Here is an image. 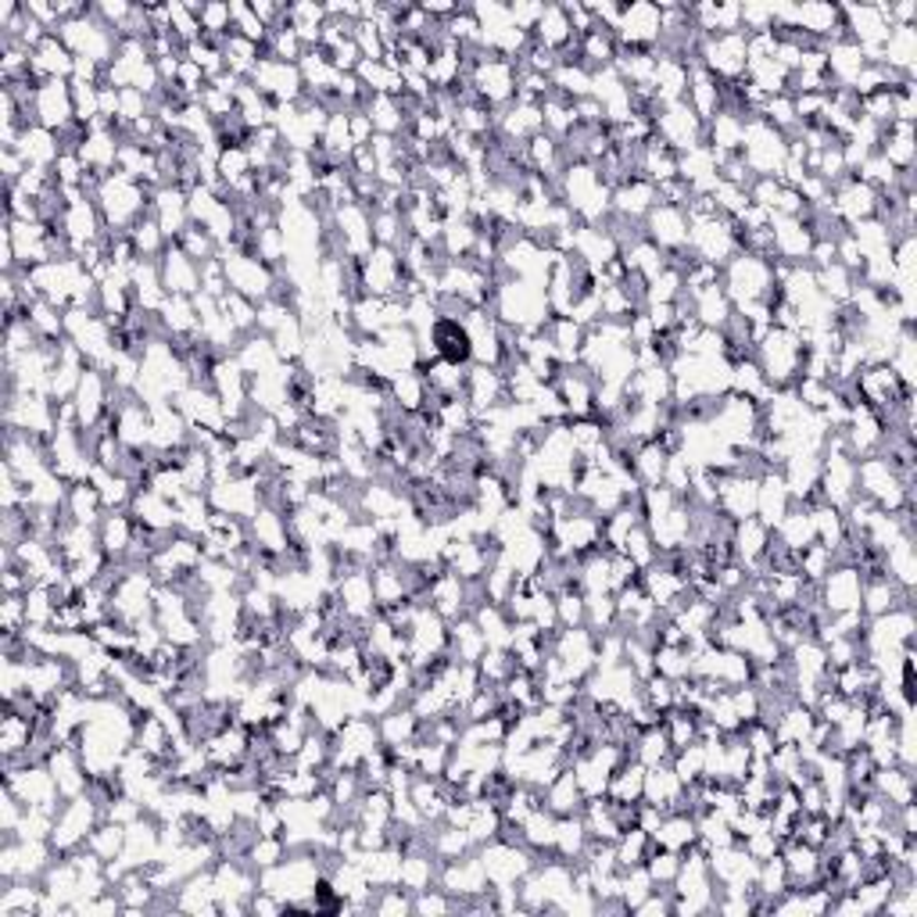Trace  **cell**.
I'll return each instance as SVG.
<instances>
[{
	"label": "cell",
	"instance_id": "1",
	"mask_svg": "<svg viewBox=\"0 0 917 917\" xmlns=\"http://www.w3.org/2000/svg\"><path fill=\"white\" fill-rule=\"evenodd\" d=\"M150 197H155V186L133 180V176H125L119 169L105 176L94 194L100 219H105V230H116V233H130L133 226L147 216Z\"/></svg>",
	"mask_w": 917,
	"mask_h": 917
},
{
	"label": "cell",
	"instance_id": "2",
	"mask_svg": "<svg viewBox=\"0 0 917 917\" xmlns=\"http://www.w3.org/2000/svg\"><path fill=\"white\" fill-rule=\"evenodd\" d=\"M757 366L768 376L771 391H793L803 381V366H807V341H803V334L785 330V326H771L757 341Z\"/></svg>",
	"mask_w": 917,
	"mask_h": 917
},
{
	"label": "cell",
	"instance_id": "3",
	"mask_svg": "<svg viewBox=\"0 0 917 917\" xmlns=\"http://www.w3.org/2000/svg\"><path fill=\"white\" fill-rule=\"evenodd\" d=\"M100 821H105V807H100L91 793L61 799V807L55 813V832H50V846H55L58 857L83 849L86 838H91V832Z\"/></svg>",
	"mask_w": 917,
	"mask_h": 917
},
{
	"label": "cell",
	"instance_id": "4",
	"mask_svg": "<svg viewBox=\"0 0 917 917\" xmlns=\"http://www.w3.org/2000/svg\"><path fill=\"white\" fill-rule=\"evenodd\" d=\"M219 262H222V273H226V283H230V291L251 298L255 305H262V301H269L276 294L280 269H273L269 262H262L258 255H244V251L222 248Z\"/></svg>",
	"mask_w": 917,
	"mask_h": 917
},
{
	"label": "cell",
	"instance_id": "5",
	"mask_svg": "<svg viewBox=\"0 0 917 917\" xmlns=\"http://www.w3.org/2000/svg\"><path fill=\"white\" fill-rule=\"evenodd\" d=\"M749 36L746 33H717V36H702L699 40V65L707 69L713 80L721 83H738L746 80L749 69Z\"/></svg>",
	"mask_w": 917,
	"mask_h": 917
},
{
	"label": "cell",
	"instance_id": "6",
	"mask_svg": "<svg viewBox=\"0 0 917 917\" xmlns=\"http://www.w3.org/2000/svg\"><path fill=\"white\" fill-rule=\"evenodd\" d=\"M4 788L15 793L25 810H55L61 807L58 782L47 763H4Z\"/></svg>",
	"mask_w": 917,
	"mask_h": 917
},
{
	"label": "cell",
	"instance_id": "7",
	"mask_svg": "<svg viewBox=\"0 0 917 917\" xmlns=\"http://www.w3.org/2000/svg\"><path fill=\"white\" fill-rule=\"evenodd\" d=\"M652 133L667 144L674 155L681 150H692L699 144H707V122H702L685 100H674V105H660L656 116H652Z\"/></svg>",
	"mask_w": 917,
	"mask_h": 917
},
{
	"label": "cell",
	"instance_id": "8",
	"mask_svg": "<svg viewBox=\"0 0 917 917\" xmlns=\"http://www.w3.org/2000/svg\"><path fill=\"white\" fill-rule=\"evenodd\" d=\"M255 91L269 100L273 108L283 105H298L305 97V80H301V69L291 65V61H276V58H262L258 69L251 72L248 80Z\"/></svg>",
	"mask_w": 917,
	"mask_h": 917
},
{
	"label": "cell",
	"instance_id": "9",
	"mask_svg": "<svg viewBox=\"0 0 917 917\" xmlns=\"http://www.w3.org/2000/svg\"><path fill=\"white\" fill-rule=\"evenodd\" d=\"M660 36H663V8L660 4L635 0V4L620 8V25H617V44L620 47L656 50Z\"/></svg>",
	"mask_w": 917,
	"mask_h": 917
},
{
	"label": "cell",
	"instance_id": "10",
	"mask_svg": "<svg viewBox=\"0 0 917 917\" xmlns=\"http://www.w3.org/2000/svg\"><path fill=\"white\" fill-rule=\"evenodd\" d=\"M33 119L50 133H61L65 125L75 122V100L69 80H44L40 91L33 97Z\"/></svg>",
	"mask_w": 917,
	"mask_h": 917
},
{
	"label": "cell",
	"instance_id": "11",
	"mask_svg": "<svg viewBox=\"0 0 917 917\" xmlns=\"http://www.w3.org/2000/svg\"><path fill=\"white\" fill-rule=\"evenodd\" d=\"M818 592H821V606L828 613H853V610H860L864 577L857 567H849V563H835V567L824 574V581L818 584Z\"/></svg>",
	"mask_w": 917,
	"mask_h": 917
},
{
	"label": "cell",
	"instance_id": "12",
	"mask_svg": "<svg viewBox=\"0 0 917 917\" xmlns=\"http://www.w3.org/2000/svg\"><path fill=\"white\" fill-rule=\"evenodd\" d=\"M727 520L757 517V476L738 470H717V502H713Z\"/></svg>",
	"mask_w": 917,
	"mask_h": 917
},
{
	"label": "cell",
	"instance_id": "13",
	"mask_svg": "<svg viewBox=\"0 0 917 917\" xmlns=\"http://www.w3.org/2000/svg\"><path fill=\"white\" fill-rule=\"evenodd\" d=\"M111 398H116V387H111V376L97 366H86L80 387L72 395L75 417H80V426H97V420L105 417Z\"/></svg>",
	"mask_w": 917,
	"mask_h": 917
},
{
	"label": "cell",
	"instance_id": "14",
	"mask_svg": "<svg viewBox=\"0 0 917 917\" xmlns=\"http://www.w3.org/2000/svg\"><path fill=\"white\" fill-rule=\"evenodd\" d=\"M642 226H645V237L663 251V255H674V251L688 248V216H685V208L663 205V201H656V208L649 212Z\"/></svg>",
	"mask_w": 917,
	"mask_h": 917
},
{
	"label": "cell",
	"instance_id": "15",
	"mask_svg": "<svg viewBox=\"0 0 917 917\" xmlns=\"http://www.w3.org/2000/svg\"><path fill=\"white\" fill-rule=\"evenodd\" d=\"M462 398L470 401L473 417L481 420L484 412L509 406V387H506V373L492 370V366H470L467 370V391Z\"/></svg>",
	"mask_w": 917,
	"mask_h": 917
},
{
	"label": "cell",
	"instance_id": "16",
	"mask_svg": "<svg viewBox=\"0 0 917 917\" xmlns=\"http://www.w3.org/2000/svg\"><path fill=\"white\" fill-rule=\"evenodd\" d=\"M158 266H161V283H166L169 294L194 298L201 291V266L186 255L180 244H169L166 251H161Z\"/></svg>",
	"mask_w": 917,
	"mask_h": 917
},
{
	"label": "cell",
	"instance_id": "17",
	"mask_svg": "<svg viewBox=\"0 0 917 917\" xmlns=\"http://www.w3.org/2000/svg\"><path fill=\"white\" fill-rule=\"evenodd\" d=\"M642 799L652 803V807H656L660 813H688L685 785H681V777L674 774L671 763L645 771V796Z\"/></svg>",
	"mask_w": 917,
	"mask_h": 917
},
{
	"label": "cell",
	"instance_id": "18",
	"mask_svg": "<svg viewBox=\"0 0 917 917\" xmlns=\"http://www.w3.org/2000/svg\"><path fill=\"white\" fill-rule=\"evenodd\" d=\"M656 183H649L645 176H631L620 186H613V216L631 219V222H645V216L656 208Z\"/></svg>",
	"mask_w": 917,
	"mask_h": 917
},
{
	"label": "cell",
	"instance_id": "19",
	"mask_svg": "<svg viewBox=\"0 0 917 917\" xmlns=\"http://www.w3.org/2000/svg\"><path fill=\"white\" fill-rule=\"evenodd\" d=\"M33 743H36L33 713L4 707V717H0V752H4V763H22L25 752L33 749Z\"/></svg>",
	"mask_w": 917,
	"mask_h": 917
},
{
	"label": "cell",
	"instance_id": "20",
	"mask_svg": "<svg viewBox=\"0 0 917 917\" xmlns=\"http://www.w3.org/2000/svg\"><path fill=\"white\" fill-rule=\"evenodd\" d=\"M150 216L158 219L161 233L169 241H180V233L191 226V205H186V191L180 186H158L155 197H150Z\"/></svg>",
	"mask_w": 917,
	"mask_h": 917
},
{
	"label": "cell",
	"instance_id": "21",
	"mask_svg": "<svg viewBox=\"0 0 917 917\" xmlns=\"http://www.w3.org/2000/svg\"><path fill=\"white\" fill-rule=\"evenodd\" d=\"M130 512L150 531H180V506L169 498L155 495L150 487H136Z\"/></svg>",
	"mask_w": 917,
	"mask_h": 917
},
{
	"label": "cell",
	"instance_id": "22",
	"mask_svg": "<svg viewBox=\"0 0 917 917\" xmlns=\"http://www.w3.org/2000/svg\"><path fill=\"white\" fill-rule=\"evenodd\" d=\"M15 150L29 169H55V161L61 158V141L58 133L44 130V125H29V130H22Z\"/></svg>",
	"mask_w": 917,
	"mask_h": 917
},
{
	"label": "cell",
	"instance_id": "23",
	"mask_svg": "<svg viewBox=\"0 0 917 917\" xmlns=\"http://www.w3.org/2000/svg\"><path fill=\"white\" fill-rule=\"evenodd\" d=\"M874 155H882L896 172L914 169V158H917V147H914V122H893V125H885L882 136H878V150H874Z\"/></svg>",
	"mask_w": 917,
	"mask_h": 917
},
{
	"label": "cell",
	"instance_id": "24",
	"mask_svg": "<svg viewBox=\"0 0 917 917\" xmlns=\"http://www.w3.org/2000/svg\"><path fill=\"white\" fill-rule=\"evenodd\" d=\"M878 65L917 75V25H893L889 29V40L882 47V55H878Z\"/></svg>",
	"mask_w": 917,
	"mask_h": 917
},
{
	"label": "cell",
	"instance_id": "25",
	"mask_svg": "<svg viewBox=\"0 0 917 917\" xmlns=\"http://www.w3.org/2000/svg\"><path fill=\"white\" fill-rule=\"evenodd\" d=\"M793 509V498H788V487L782 481V470H768L757 481V517L774 527L785 512Z\"/></svg>",
	"mask_w": 917,
	"mask_h": 917
},
{
	"label": "cell",
	"instance_id": "26",
	"mask_svg": "<svg viewBox=\"0 0 917 917\" xmlns=\"http://www.w3.org/2000/svg\"><path fill=\"white\" fill-rule=\"evenodd\" d=\"M542 799H545V810L556 813V818H570V813H581V807H584V793H581V785H577L570 768H563L542 788Z\"/></svg>",
	"mask_w": 917,
	"mask_h": 917
},
{
	"label": "cell",
	"instance_id": "27",
	"mask_svg": "<svg viewBox=\"0 0 917 917\" xmlns=\"http://www.w3.org/2000/svg\"><path fill=\"white\" fill-rule=\"evenodd\" d=\"M688 298H692V316H696V323L707 326V330H721V326H724L727 319H732V312H735L732 298L724 294L721 280L710 283V287H702V291L688 294Z\"/></svg>",
	"mask_w": 917,
	"mask_h": 917
},
{
	"label": "cell",
	"instance_id": "28",
	"mask_svg": "<svg viewBox=\"0 0 917 917\" xmlns=\"http://www.w3.org/2000/svg\"><path fill=\"white\" fill-rule=\"evenodd\" d=\"M33 69H36V75H44V80H72L75 55L61 44V36L50 33L47 40L33 50Z\"/></svg>",
	"mask_w": 917,
	"mask_h": 917
},
{
	"label": "cell",
	"instance_id": "29",
	"mask_svg": "<svg viewBox=\"0 0 917 917\" xmlns=\"http://www.w3.org/2000/svg\"><path fill=\"white\" fill-rule=\"evenodd\" d=\"M531 40H538L542 47L556 50V55H559L563 47L574 44V40H581V36H574V25L567 19V11H563V4H545L542 19H538L534 33H531Z\"/></svg>",
	"mask_w": 917,
	"mask_h": 917
},
{
	"label": "cell",
	"instance_id": "30",
	"mask_svg": "<svg viewBox=\"0 0 917 917\" xmlns=\"http://www.w3.org/2000/svg\"><path fill=\"white\" fill-rule=\"evenodd\" d=\"M484 649H487V642H484L481 627H476L473 617L451 620V627H448V652H451V660H456V663H481Z\"/></svg>",
	"mask_w": 917,
	"mask_h": 917
},
{
	"label": "cell",
	"instance_id": "31",
	"mask_svg": "<svg viewBox=\"0 0 917 917\" xmlns=\"http://www.w3.org/2000/svg\"><path fill=\"white\" fill-rule=\"evenodd\" d=\"M105 502H100V492L94 487V481H80V484H69V498H65V517L72 523H86V527H97L105 520Z\"/></svg>",
	"mask_w": 917,
	"mask_h": 917
},
{
	"label": "cell",
	"instance_id": "32",
	"mask_svg": "<svg viewBox=\"0 0 917 917\" xmlns=\"http://www.w3.org/2000/svg\"><path fill=\"white\" fill-rule=\"evenodd\" d=\"M652 838H656V846H663V849L688 853L699 843L696 818L692 813H663V821H660L656 832H652Z\"/></svg>",
	"mask_w": 917,
	"mask_h": 917
},
{
	"label": "cell",
	"instance_id": "33",
	"mask_svg": "<svg viewBox=\"0 0 917 917\" xmlns=\"http://www.w3.org/2000/svg\"><path fill=\"white\" fill-rule=\"evenodd\" d=\"M645 771H649L645 763H638L635 757H627L620 768L613 771L606 796L617 799V803H642V796H645Z\"/></svg>",
	"mask_w": 917,
	"mask_h": 917
},
{
	"label": "cell",
	"instance_id": "34",
	"mask_svg": "<svg viewBox=\"0 0 917 917\" xmlns=\"http://www.w3.org/2000/svg\"><path fill=\"white\" fill-rule=\"evenodd\" d=\"M631 757L638 763H645V768H663V763L674 760V746H671L667 732H663L660 724H652V727H642V732H638L635 746H631Z\"/></svg>",
	"mask_w": 917,
	"mask_h": 917
},
{
	"label": "cell",
	"instance_id": "35",
	"mask_svg": "<svg viewBox=\"0 0 917 917\" xmlns=\"http://www.w3.org/2000/svg\"><path fill=\"white\" fill-rule=\"evenodd\" d=\"M158 316H161V326H166V337H191V334H201V330H197L194 298L169 294L166 305L158 309Z\"/></svg>",
	"mask_w": 917,
	"mask_h": 917
},
{
	"label": "cell",
	"instance_id": "36",
	"mask_svg": "<svg viewBox=\"0 0 917 917\" xmlns=\"http://www.w3.org/2000/svg\"><path fill=\"white\" fill-rule=\"evenodd\" d=\"M620 55V44H617V33L610 29H592L588 36H581V65L588 72H599V69H610L613 61Z\"/></svg>",
	"mask_w": 917,
	"mask_h": 917
},
{
	"label": "cell",
	"instance_id": "37",
	"mask_svg": "<svg viewBox=\"0 0 917 917\" xmlns=\"http://www.w3.org/2000/svg\"><path fill=\"white\" fill-rule=\"evenodd\" d=\"M652 849H656V838H652V835L645 832V828L631 824V828H627V832H620V838H617V871L642 868Z\"/></svg>",
	"mask_w": 917,
	"mask_h": 917
},
{
	"label": "cell",
	"instance_id": "38",
	"mask_svg": "<svg viewBox=\"0 0 917 917\" xmlns=\"http://www.w3.org/2000/svg\"><path fill=\"white\" fill-rule=\"evenodd\" d=\"M391 398L401 412H423L426 409V381L420 370H401L391 381Z\"/></svg>",
	"mask_w": 917,
	"mask_h": 917
},
{
	"label": "cell",
	"instance_id": "39",
	"mask_svg": "<svg viewBox=\"0 0 917 917\" xmlns=\"http://www.w3.org/2000/svg\"><path fill=\"white\" fill-rule=\"evenodd\" d=\"M83 849H91V853H97L100 860L105 864H111V860H119L122 857V849H125V824H119V821H100L94 832H91V838H86V846Z\"/></svg>",
	"mask_w": 917,
	"mask_h": 917
},
{
	"label": "cell",
	"instance_id": "40",
	"mask_svg": "<svg viewBox=\"0 0 917 917\" xmlns=\"http://www.w3.org/2000/svg\"><path fill=\"white\" fill-rule=\"evenodd\" d=\"M219 309H222L226 323H230L241 337L258 330V305H255L251 298L237 294V291H226V294L219 298Z\"/></svg>",
	"mask_w": 917,
	"mask_h": 917
},
{
	"label": "cell",
	"instance_id": "41",
	"mask_svg": "<svg viewBox=\"0 0 917 917\" xmlns=\"http://www.w3.org/2000/svg\"><path fill=\"white\" fill-rule=\"evenodd\" d=\"M548 80H552V91L567 100L592 97V72L584 65H556V72H552Z\"/></svg>",
	"mask_w": 917,
	"mask_h": 917
},
{
	"label": "cell",
	"instance_id": "42",
	"mask_svg": "<svg viewBox=\"0 0 917 917\" xmlns=\"http://www.w3.org/2000/svg\"><path fill=\"white\" fill-rule=\"evenodd\" d=\"M130 241H133L136 255H141V258H161V251H166V248L172 244L169 237L161 233V226H158L155 216H150V212L130 230Z\"/></svg>",
	"mask_w": 917,
	"mask_h": 917
},
{
	"label": "cell",
	"instance_id": "43",
	"mask_svg": "<svg viewBox=\"0 0 917 917\" xmlns=\"http://www.w3.org/2000/svg\"><path fill=\"white\" fill-rule=\"evenodd\" d=\"M172 244H180L186 255H191L197 266H205V262H216L219 255H222V248H219V241L216 237H212L208 230H201V226H186V230L180 233V241H172Z\"/></svg>",
	"mask_w": 917,
	"mask_h": 917
},
{
	"label": "cell",
	"instance_id": "44",
	"mask_svg": "<svg viewBox=\"0 0 917 917\" xmlns=\"http://www.w3.org/2000/svg\"><path fill=\"white\" fill-rule=\"evenodd\" d=\"M671 768H674L677 777H681V785L702 782V777H707V749H702V743H692V746L677 749L674 760H671Z\"/></svg>",
	"mask_w": 917,
	"mask_h": 917
},
{
	"label": "cell",
	"instance_id": "45",
	"mask_svg": "<svg viewBox=\"0 0 917 917\" xmlns=\"http://www.w3.org/2000/svg\"><path fill=\"white\" fill-rule=\"evenodd\" d=\"M620 552H624L627 559H635V563H638V570H645V567H652V563L660 559V548H656V542H652V534H649V527H645V523L631 527V534L624 538Z\"/></svg>",
	"mask_w": 917,
	"mask_h": 917
},
{
	"label": "cell",
	"instance_id": "46",
	"mask_svg": "<svg viewBox=\"0 0 917 917\" xmlns=\"http://www.w3.org/2000/svg\"><path fill=\"white\" fill-rule=\"evenodd\" d=\"M681 860H685V853H674V849H663V846L652 849L649 860H645V871L652 878V885H674L677 871H681Z\"/></svg>",
	"mask_w": 917,
	"mask_h": 917
},
{
	"label": "cell",
	"instance_id": "47",
	"mask_svg": "<svg viewBox=\"0 0 917 917\" xmlns=\"http://www.w3.org/2000/svg\"><path fill=\"white\" fill-rule=\"evenodd\" d=\"M230 19H233V33L244 36V40H255L266 47L269 40V29L258 22V15L251 11V4H241V0H230Z\"/></svg>",
	"mask_w": 917,
	"mask_h": 917
},
{
	"label": "cell",
	"instance_id": "48",
	"mask_svg": "<svg viewBox=\"0 0 917 917\" xmlns=\"http://www.w3.org/2000/svg\"><path fill=\"white\" fill-rule=\"evenodd\" d=\"M556 613H559V627H584L588 620V595L584 592H559L556 595Z\"/></svg>",
	"mask_w": 917,
	"mask_h": 917
},
{
	"label": "cell",
	"instance_id": "49",
	"mask_svg": "<svg viewBox=\"0 0 917 917\" xmlns=\"http://www.w3.org/2000/svg\"><path fill=\"white\" fill-rule=\"evenodd\" d=\"M29 617H25V595H4L0 602V627L4 635H22Z\"/></svg>",
	"mask_w": 917,
	"mask_h": 917
},
{
	"label": "cell",
	"instance_id": "50",
	"mask_svg": "<svg viewBox=\"0 0 917 917\" xmlns=\"http://www.w3.org/2000/svg\"><path fill=\"white\" fill-rule=\"evenodd\" d=\"M506 8H509V22L517 25L520 33H527V36L534 33V25H538V19H542V11H545V4H527V0H517V4H506Z\"/></svg>",
	"mask_w": 917,
	"mask_h": 917
}]
</instances>
